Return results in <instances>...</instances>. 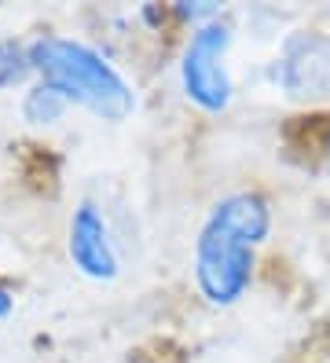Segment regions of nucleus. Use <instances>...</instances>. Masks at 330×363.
<instances>
[{"mask_svg": "<svg viewBox=\"0 0 330 363\" xmlns=\"http://www.w3.org/2000/svg\"><path fill=\"white\" fill-rule=\"evenodd\" d=\"M272 235V202L260 191H231L216 199L194 239V286L213 308L238 305L253 286L257 246Z\"/></svg>", "mask_w": 330, "mask_h": 363, "instance_id": "f257e3e1", "label": "nucleus"}, {"mask_svg": "<svg viewBox=\"0 0 330 363\" xmlns=\"http://www.w3.org/2000/svg\"><path fill=\"white\" fill-rule=\"evenodd\" d=\"M33 74L66 103L84 106L99 121L121 125L136 114V89L103 52L74 37H37L30 45Z\"/></svg>", "mask_w": 330, "mask_h": 363, "instance_id": "f03ea898", "label": "nucleus"}, {"mask_svg": "<svg viewBox=\"0 0 330 363\" xmlns=\"http://www.w3.org/2000/svg\"><path fill=\"white\" fill-rule=\"evenodd\" d=\"M235 30L216 18L191 30L184 55H180V89L187 96V103H194L206 114H220L228 111L235 99V81H231V67H228V52H231Z\"/></svg>", "mask_w": 330, "mask_h": 363, "instance_id": "7ed1b4c3", "label": "nucleus"}, {"mask_svg": "<svg viewBox=\"0 0 330 363\" xmlns=\"http://www.w3.org/2000/svg\"><path fill=\"white\" fill-rule=\"evenodd\" d=\"M66 253H70V264L92 283H110L118 279L121 272V257L114 246V235L103 217V209L96 202H77L70 228H66Z\"/></svg>", "mask_w": 330, "mask_h": 363, "instance_id": "20e7f679", "label": "nucleus"}, {"mask_svg": "<svg viewBox=\"0 0 330 363\" xmlns=\"http://www.w3.org/2000/svg\"><path fill=\"white\" fill-rule=\"evenodd\" d=\"M66 111H70V103H66V96H59L52 84L37 81L33 89L22 96V118H26L30 125H59L66 118Z\"/></svg>", "mask_w": 330, "mask_h": 363, "instance_id": "39448f33", "label": "nucleus"}, {"mask_svg": "<svg viewBox=\"0 0 330 363\" xmlns=\"http://www.w3.org/2000/svg\"><path fill=\"white\" fill-rule=\"evenodd\" d=\"M33 74L30 45L22 40H0V89H15Z\"/></svg>", "mask_w": 330, "mask_h": 363, "instance_id": "423d86ee", "label": "nucleus"}, {"mask_svg": "<svg viewBox=\"0 0 330 363\" xmlns=\"http://www.w3.org/2000/svg\"><path fill=\"white\" fill-rule=\"evenodd\" d=\"M176 15L198 30V26H206V23L224 18V8H220V4H176Z\"/></svg>", "mask_w": 330, "mask_h": 363, "instance_id": "0eeeda50", "label": "nucleus"}, {"mask_svg": "<svg viewBox=\"0 0 330 363\" xmlns=\"http://www.w3.org/2000/svg\"><path fill=\"white\" fill-rule=\"evenodd\" d=\"M15 312V297H11V290L8 286H0V323Z\"/></svg>", "mask_w": 330, "mask_h": 363, "instance_id": "6e6552de", "label": "nucleus"}, {"mask_svg": "<svg viewBox=\"0 0 330 363\" xmlns=\"http://www.w3.org/2000/svg\"><path fill=\"white\" fill-rule=\"evenodd\" d=\"M326 169H330V136H326Z\"/></svg>", "mask_w": 330, "mask_h": 363, "instance_id": "1a4fd4ad", "label": "nucleus"}]
</instances>
